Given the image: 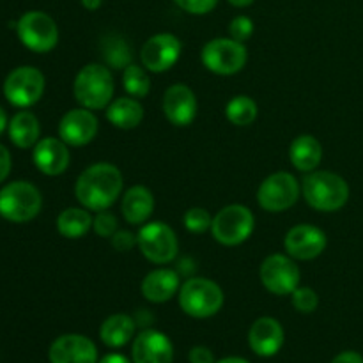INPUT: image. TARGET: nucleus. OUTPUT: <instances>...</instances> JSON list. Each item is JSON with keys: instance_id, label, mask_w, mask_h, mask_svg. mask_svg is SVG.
Segmentation results:
<instances>
[{"instance_id": "nucleus-25", "label": "nucleus", "mask_w": 363, "mask_h": 363, "mask_svg": "<svg viewBox=\"0 0 363 363\" xmlns=\"http://www.w3.org/2000/svg\"><path fill=\"white\" fill-rule=\"evenodd\" d=\"M106 119L119 130H133L144 119V106L131 96L117 98L106 106Z\"/></svg>"}, {"instance_id": "nucleus-43", "label": "nucleus", "mask_w": 363, "mask_h": 363, "mask_svg": "<svg viewBox=\"0 0 363 363\" xmlns=\"http://www.w3.org/2000/svg\"><path fill=\"white\" fill-rule=\"evenodd\" d=\"M255 0H229L230 6H234V7H248V6H252Z\"/></svg>"}, {"instance_id": "nucleus-41", "label": "nucleus", "mask_w": 363, "mask_h": 363, "mask_svg": "<svg viewBox=\"0 0 363 363\" xmlns=\"http://www.w3.org/2000/svg\"><path fill=\"white\" fill-rule=\"evenodd\" d=\"M80 4L87 11H96V9H99V7H101L103 0H80Z\"/></svg>"}, {"instance_id": "nucleus-20", "label": "nucleus", "mask_w": 363, "mask_h": 363, "mask_svg": "<svg viewBox=\"0 0 363 363\" xmlns=\"http://www.w3.org/2000/svg\"><path fill=\"white\" fill-rule=\"evenodd\" d=\"M248 346L257 357L269 358L284 346V328L275 318H259L248 332Z\"/></svg>"}, {"instance_id": "nucleus-44", "label": "nucleus", "mask_w": 363, "mask_h": 363, "mask_svg": "<svg viewBox=\"0 0 363 363\" xmlns=\"http://www.w3.org/2000/svg\"><path fill=\"white\" fill-rule=\"evenodd\" d=\"M216 363H250V362L245 360V358H240V357H229V358H223V360H220Z\"/></svg>"}, {"instance_id": "nucleus-23", "label": "nucleus", "mask_w": 363, "mask_h": 363, "mask_svg": "<svg viewBox=\"0 0 363 363\" xmlns=\"http://www.w3.org/2000/svg\"><path fill=\"white\" fill-rule=\"evenodd\" d=\"M291 163L301 172H312L321 165L323 145L312 135H300L293 140L289 149Z\"/></svg>"}, {"instance_id": "nucleus-28", "label": "nucleus", "mask_w": 363, "mask_h": 363, "mask_svg": "<svg viewBox=\"0 0 363 363\" xmlns=\"http://www.w3.org/2000/svg\"><path fill=\"white\" fill-rule=\"evenodd\" d=\"M101 53L105 62L113 69H124L133 60V50L130 43L119 34H108L101 41Z\"/></svg>"}, {"instance_id": "nucleus-13", "label": "nucleus", "mask_w": 363, "mask_h": 363, "mask_svg": "<svg viewBox=\"0 0 363 363\" xmlns=\"http://www.w3.org/2000/svg\"><path fill=\"white\" fill-rule=\"evenodd\" d=\"M181 50H183V45L177 35L169 34V32L152 35L140 50L142 66L152 73L169 71L179 60Z\"/></svg>"}, {"instance_id": "nucleus-16", "label": "nucleus", "mask_w": 363, "mask_h": 363, "mask_svg": "<svg viewBox=\"0 0 363 363\" xmlns=\"http://www.w3.org/2000/svg\"><path fill=\"white\" fill-rule=\"evenodd\" d=\"M48 358L50 363H98V350L89 337L67 333L53 340Z\"/></svg>"}, {"instance_id": "nucleus-10", "label": "nucleus", "mask_w": 363, "mask_h": 363, "mask_svg": "<svg viewBox=\"0 0 363 363\" xmlns=\"http://www.w3.org/2000/svg\"><path fill=\"white\" fill-rule=\"evenodd\" d=\"M45 92V74L32 66H20L7 74L4 96L18 108H28L41 99Z\"/></svg>"}, {"instance_id": "nucleus-7", "label": "nucleus", "mask_w": 363, "mask_h": 363, "mask_svg": "<svg viewBox=\"0 0 363 363\" xmlns=\"http://www.w3.org/2000/svg\"><path fill=\"white\" fill-rule=\"evenodd\" d=\"M201 59L206 69H209L211 73L230 77L243 69L248 53L243 43L236 41V39L216 38L206 43L201 52Z\"/></svg>"}, {"instance_id": "nucleus-38", "label": "nucleus", "mask_w": 363, "mask_h": 363, "mask_svg": "<svg viewBox=\"0 0 363 363\" xmlns=\"http://www.w3.org/2000/svg\"><path fill=\"white\" fill-rule=\"evenodd\" d=\"M11 165H13V162H11L9 151H7L6 145L0 144V183L7 179L11 172Z\"/></svg>"}, {"instance_id": "nucleus-14", "label": "nucleus", "mask_w": 363, "mask_h": 363, "mask_svg": "<svg viewBox=\"0 0 363 363\" xmlns=\"http://www.w3.org/2000/svg\"><path fill=\"white\" fill-rule=\"evenodd\" d=\"M328 240L325 230L311 223H300L287 230L284 238V247L287 254L296 261H312L325 252Z\"/></svg>"}, {"instance_id": "nucleus-36", "label": "nucleus", "mask_w": 363, "mask_h": 363, "mask_svg": "<svg viewBox=\"0 0 363 363\" xmlns=\"http://www.w3.org/2000/svg\"><path fill=\"white\" fill-rule=\"evenodd\" d=\"M110 240H112V247L117 252H130L137 245V236L130 230H117Z\"/></svg>"}, {"instance_id": "nucleus-34", "label": "nucleus", "mask_w": 363, "mask_h": 363, "mask_svg": "<svg viewBox=\"0 0 363 363\" xmlns=\"http://www.w3.org/2000/svg\"><path fill=\"white\" fill-rule=\"evenodd\" d=\"M229 32H230V38L236 39V41L245 43L252 38L254 34V21L250 20L248 16H236L229 25Z\"/></svg>"}, {"instance_id": "nucleus-26", "label": "nucleus", "mask_w": 363, "mask_h": 363, "mask_svg": "<svg viewBox=\"0 0 363 363\" xmlns=\"http://www.w3.org/2000/svg\"><path fill=\"white\" fill-rule=\"evenodd\" d=\"M135 330H137V323L131 315L113 314L103 321L99 328V339L105 346L119 350L133 339Z\"/></svg>"}, {"instance_id": "nucleus-12", "label": "nucleus", "mask_w": 363, "mask_h": 363, "mask_svg": "<svg viewBox=\"0 0 363 363\" xmlns=\"http://www.w3.org/2000/svg\"><path fill=\"white\" fill-rule=\"evenodd\" d=\"M261 282L269 293L277 296L293 294V291L300 286V268L296 266L291 255L273 254L262 261L261 264Z\"/></svg>"}, {"instance_id": "nucleus-29", "label": "nucleus", "mask_w": 363, "mask_h": 363, "mask_svg": "<svg viewBox=\"0 0 363 363\" xmlns=\"http://www.w3.org/2000/svg\"><path fill=\"white\" fill-rule=\"evenodd\" d=\"M257 103L248 96H234L225 106V116L234 126H248L257 119Z\"/></svg>"}, {"instance_id": "nucleus-24", "label": "nucleus", "mask_w": 363, "mask_h": 363, "mask_svg": "<svg viewBox=\"0 0 363 363\" xmlns=\"http://www.w3.org/2000/svg\"><path fill=\"white\" fill-rule=\"evenodd\" d=\"M7 133H9L11 142L16 147L30 149L39 142L41 126H39V121L34 113L28 112V110H21V112L14 113L13 119L9 121Z\"/></svg>"}, {"instance_id": "nucleus-9", "label": "nucleus", "mask_w": 363, "mask_h": 363, "mask_svg": "<svg viewBox=\"0 0 363 363\" xmlns=\"http://www.w3.org/2000/svg\"><path fill=\"white\" fill-rule=\"evenodd\" d=\"M18 38L25 48L35 53H46L59 43V27L50 14L28 11L16 23Z\"/></svg>"}, {"instance_id": "nucleus-22", "label": "nucleus", "mask_w": 363, "mask_h": 363, "mask_svg": "<svg viewBox=\"0 0 363 363\" xmlns=\"http://www.w3.org/2000/svg\"><path fill=\"white\" fill-rule=\"evenodd\" d=\"M121 211L123 216L126 218L128 223L131 225H140L149 220V216L155 211V195L149 188L140 186H131L123 195V204H121Z\"/></svg>"}, {"instance_id": "nucleus-21", "label": "nucleus", "mask_w": 363, "mask_h": 363, "mask_svg": "<svg viewBox=\"0 0 363 363\" xmlns=\"http://www.w3.org/2000/svg\"><path fill=\"white\" fill-rule=\"evenodd\" d=\"M181 282L179 275L174 269L160 268L152 269L151 273L145 275L142 280L140 291L144 298L151 303H165L169 301L174 294L179 293Z\"/></svg>"}, {"instance_id": "nucleus-33", "label": "nucleus", "mask_w": 363, "mask_h": 363, "mask_svg": "<svg viewBox=\"0 0 363 363\" xmlns=\"http://www.w3.org/2000/svg\"><path fill=\"white\" fill-rule=\"evenodd\" d=\"M92 229L99 238H112L119 230V222L113 213H108L106 209L98 211V215L92 218Z\"/></svg>"}, {"instance_id": "nucleus-18", "label": "nucleus", "mask_w": 363, "mask_h": 363, "mask_svg": "<svg viewBox=\"0 0 363 363\" xmlns=\"http://www.w3.org/2000/svg\"><path fill=\"white\" fill-rule=\"evenodd\" d=\"M131 358L133 363H172L174 346L165 333L144 330L135 337Z\"/></svg>"}, {"instance_id": "nucleus-42", "label": "nucleus", "mask_w": 363, "mask_h": 363, "mask_svg": "<svg viewBox=\"0 0 363 363\" xmlns=\"http://www.w3.org/2000/svg\"><path fill=\"white\" fill-rule=\"evenodd\" d=\"M7 126H9V121H7V113H6V110L0 106V135L6 131Z\"/></svg>"}, {"instance_id": "nucleus-19", "label": "nucleus", "mask_w": 363, "mask_h": 363, "mask_svg": "<svg viewBox=\"0 0 363 363\" xmlns=\"http://www.w3.org/2000/svg\"><path fill=\"white\" fill-rule=\"evenodd\" d=\"M32 160L39 172L45 176H60L69 167L71 156L66 142L60 138L46 137L34 145Z\"/></svg>"}, {"instance_id": "nucleus-15", "label": "nucleus", "mask_w": 363, "mask_h": 363, "mask_svg": "<svg viewBox=\"0 0 363 363\" xmlns=\"http://www.w3.org/2000/svg\"><path fill=\"white\" fill-rule=\"evenodd\" d=\"M98 117L89 108H74L64 113L59 123V138L73 147H82L94 140L98 135Z\"/></svg>"}, {"instance_id": "nucleus-8", "label": "nucleus", "mask_w": 363, "mask_h": 363, "mask_svg": "<svg viewBox=\"0 0 363 363\" xmlns=\"http://www.w3.org/2000/svg\"><path fill=\"white\" fill-rule=\"evenodd\" d=\"M137 245L142 255L155 264H169L179 252L176 233L163 222L144 223L137 234Z\"/></svg>"}, {"instance_id": "nucleus-27", "label": "nucleus", "mask_w": 363, "mask_h": 363, "mask_svg": "<svg viewBox=\"0 0 363 363\" xmlns=\"http://www.w3.org/2000/svg\"><path fill=\"white\" fill-rule=\"evenodd\" d=\"M92 229V216L89 209L66 208L57 216V230L67 240H78Z\"/></svg>"}, {"instance_id": "nucleus-40", "label": "nucleus", "mask_w": 363, "mask_h": 363, "mask_svg": "<svg viewBox=\"0 0 363 363\" xmlns=\"http://www.w3.org/2000/svg\"><path fill=\"white\" fill-rule=\"evenodd\" d=\"M98 363H131V362L128 360L126 357H123V354L112 353V354H106V357H103Z\"/></svg>"}, {"instance_id": "nucleus-3", "label": "nucleus", "mask_w": 363, "mask_h": 363, "mask_svg": "<svg viewBox=\"0 0 363 363\" xmlns=\"http://www.w3.org/2000/svg\"><path fill=\"white\" fill-rule=\"evenodd\" d=\"M113 89L116 85L108 67L96 62L82 67L73 82L74 98L89 110L106 108L112 103Z\"/></svg>"}, {"instance_id": "nucleus-39", "label": "nucleus", "mask_w": 363, "mask_h": 363, "mask_svg": "<svg viewBox=\"0 0 363 363\" xmlns=\"http://www.w3.org/2000/svg\"><path fill=\"white\" fill-rule=\"evenodd\" d=\"M332 363H363V357L357 351H344V353L337 354Z\"/></svg>"}, {"instance_id": "nucleus-1", "label": "nucleus", "mask_w": 363, "mask_h": 363, "mask_svg": "<svg viewBox=\"0 0 363 363\" xmlns=\"http://www.w3.org/2000/svg\"><path fill=\"white\" fill-rule=\"evenodd\" d=\"M123 186L124 181L121 170L112 163L99 162L87 167L78 176L74 195L85 209L98 213L108 209L119 199Z\"/></svg>"}, {"instance_id": "nucleus-31", "label": "nucleus", "mask_w": 363, "mask_h": 363, "mask_svg": "<svg viewBox=\"0 0 363 363\" xmlns=\"http://www.w3.org/2000/svg\"><path fill=\"white\" fill-rule=\"evenodd\" d=\"M184 227L194 234H202L211 229L213 218L204 208H190L183 216Z\"/></svg>"}, {"instance_id": "nucleus-11", "label": "nucleus", "mask_w": 363, "mask_h": 363, "mask_svg": "<svg viewBox=\"0 0 363 363\" xmlns=\"http://www.w3.org/2000/svg\"><path fill=\"white\" fill-rule=\"evenodd\" d=\"M300 184L289 172H275L266 177L257 190V202L264 211L282 213L293 208L300 197Z\"/></svg>"}, {"instance_id": "nucleus-5", "label": "nucleus", "mask_w": 363, "mask_h": 363, "mask_svg": "<svg viewBox=\"0 0 363 363\" xmlns=\"http://www.w3.org/2000/svg\"><path fill=\"white\" fill-rule=\"evenodd\" d=\"M43 208L41 191L27 181H13L0 190V216L13 223L34 220Z\"/></svg>"}, {"instance_id": "nucleus-32", "label": "nucleus", "mask_w": 363, "mask_h": 363, "mask_svg": "<svg viewBox=\"0 0 363 363\" xmlns=\"http://www.w3.org/2000/svg\"><path fill=\"white\" fill-rule=\"evenodd\" d=\"M291 301H293V307L296 308L301 314H311L318 308L319 305V296L314 289L311 287H296L291 294Z\"/></svg>"}, {"instance_id": "nucleus-37", "label": "nucleus", "mask_w": 363, "mask_h": 363, "mask_svg": "<svg viewBox=\"0 0 363 363\" xmlns=\"http://www.w3.org/2000/svg\"><path fill=\"white\" fill-rule=\"evenodd\" d=\"M188 360L190 363H215V357H213V351L209 347L195 346L190 350Z\"/></svg>"}, {"instance_id": "nucleus-4", "label": "nucleus", "mask_w": 363, "mask_h": 363, "mask_svg": "<svg viewBox=\"0 0 363 363\" xmlns=\"http://www.w3.org/2000/svg\"><path fill=\"white\" fill-rule=\"evenodd\" d=\"M179 307L195 319H208L223 307V291L209 279H190L179 289Z\"/></svg>"}, {"instance_id": "nucleus-30", "label": "nucleus", "mask_w": 363, "mask_h": 363, "mask_svg": "<svg viewBox=\"0 0 363 363\" xmlns=\"http://www.w3.org/2000/svg\"><path fill=\"white\" fill-rule=\"evenodd\" d=\"M123 87L131 98H145L149 91H151V78L145 73V67L137 66L133 62L128 67H124Z\"/></svg>"}, {"instance_id": "nucleus-17", "label": "nucleus", "mask_w": 363, "mask_h": 363, "mask_svg": "<svg viewBox=\"0 0 363 363\" xmlns=\"http://www.w3.org/2000/svg\"><path fill=\"white\" fill-rule=\"evenodd\" d=\"M163 113L174 126H188L197 117V98L188 85H170L163 94Z\"/></svg>"}, {"instance_id": "nucleus-2", "label": "nucleus", "mask_w": 363, "mask_h": 363, "mask_svg": "<svg viewBox=\"0 0 363 363\" xmlns=\"http://www.w3.org/2000/svg\"><path fill=\"white\" fill-rule=\"evenodd\" d=\"M301 194L315 211L333 213L342 209L350 201V184L342 176L328 170H312L303 177Z\"/></svg>"}, {"instance_id": "nucleus-35", "label": "nucleus", "mask_w": 363, "mask_h": 363, "mask_svg": "<svg viewBox=\"0 0 363 363\" xmlns=\"http://www.w3.org/2000/svg\"><path fill=\"white\" fill-rule=\"evenodd\" d=\"M174 2L190 14H208L215 9L218 0H174Z\"/></svg>"}, {"instance_id": "nucleus-6", "label": "nucleus", "mask_w": 363, "mask_h": 363, "mask_svg": "<svg viewBox=\"0 0 363 363\" xmlns=\"http://www.w3.org/2000/svg\"><path fill=\"white\" fill-rule=\"evenodd\" d=\"M255 229V216L247 206L230 204L220 209L213 218L211 233L220 245L238 247L252 236Z\"/></svg>"}]
</instances>
